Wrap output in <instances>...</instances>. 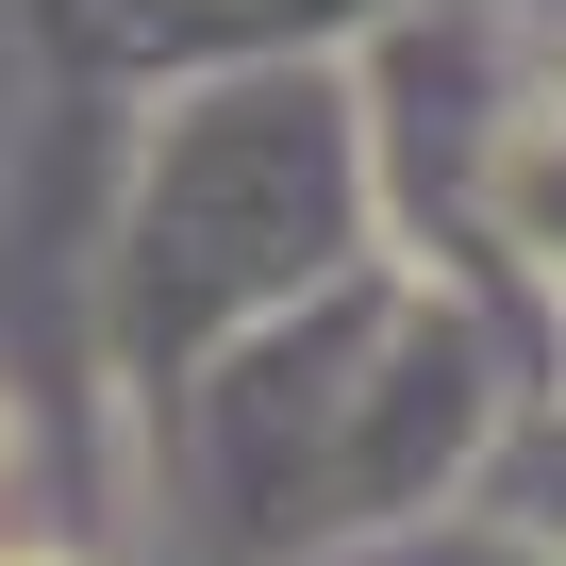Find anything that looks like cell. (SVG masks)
Here are the masks:
<instances>
[{"instance_id": "cell-1", "label": "cell", "mask_w": 566, "mask_h": 566, "mask_svg": "<svg viewBox=\"0 0 566 566\" xmlns=\"http://www.w3.org/2000/svg\"><path fill=\"white\" fill-rule=\"evenodd\" d=\"M0 566H67V549H0Z\"/></svg>"}]
</instances>
